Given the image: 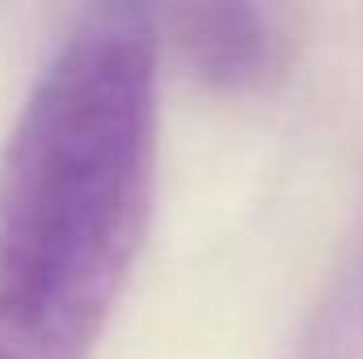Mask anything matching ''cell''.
<instances>
[{
	"label": "cell",
	"mask_w": 363,
	"mask_h": 359,
	"mask_svg": "<svg viewBox=\"0 0 363 359\" xmlns=\"http://www.w3.org/2000/svg\"><path fill=\"white\" fill-rule=\"evenodd\" d=\"M161 26L93 4L60 38L0 153V359H89L157 194Z\"/></svg>",
	"instance_id": "cell-1"
},
{
	"label": "cell",
	"mask_w": 363,
	"mask_h": 359,
	"mask_svg": "<svg viewBox=\"0 0 363 359\" xmlns=\"http://www.w3.org/2000/svg\"><path fill=\"white\" fill-rule=\"evenodd\" d=\"M169 38L182 64L216 89H245L271 64V26L254 4H182L169 13Z\"/></svg>",
	"instance_id": "cell-2"
}]
</instances>
